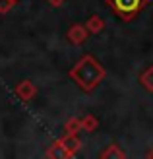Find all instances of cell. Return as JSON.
Returning <instances> with one entry per match:
<instances>
[{"label":"cell","instance_id":"cell-5","mask_svg":"<svg viewBox=\"0 0 153 159\" xmlns=\"http://www.w3.org/2000/svg\"><path fill=\"white\" fill-rule=\"evenodd\" d=\"M16 93L20 95V99L23 101H29V99H33L35 97V93H37V87L31 84V82H21L18 87H16Z\"/></svg>","mask_w":153,"mask_h":159},{"label":"cell","instance_id":"cell-11","mask_svg":"<svg viewBox=\"0 0 153 159\" xmlns=\"http://www.w3.org/2000/svg\"><path fill=\"white\" fill-rule=\"evenodd\" d=\"M64 130H66V134H78L79 130H82V118H70V120L64 124Z\"/></svg>","mask_w":153,"mask_h":159},{"label":"cell","instance_id":"cell-13","mask_svg":"<svg viewBox=\"0 0 153 159\" xmlns=\"http://www.w3.org/2000/svg\"><path fill=\"white\" fill-rule=\"evenodd\" d=\"M47 2H49L51 6H54V8H58V6H62L64 2H66V0H47Z\"/></svg>","mask_w":153,"mask_h":159},{"label":"cell","instance_id":"cell-8","mask_svg":"<svg viewBox=\"0 0 153 159\" xmlns=\"http://www.w3.org/2000/svg\"><path fill=\"white\" fill-rule=\"evenodd\" d=\"M140 84L143 85V89H146V91L153 93V64L147 66V68L140 74Z\"/></svg>","mask_w":153,"mask_h":159},{"label":"cell","instance_id":"cell-4","mask_svg":"<svg viewBox=\"0 0 153 159\" xmlns=\"http://www.w3.org/2000/svg\"><path fill=\"white\" fill-rule=\"evenodd\" d=\"M60 144L66 148V152L70 153V157H74L78 153V149L82 148V140L78 138V134H66L64 138H60Z\"/></svg>","mask_w":153,"mask_h":159},{"label":"cell","instance_id":"cell-6","mask_svg":"<svg viewBox=\"0 0 153 159\" xmlns=\"http://www.w3.org/2000/svg\"><path fill=\"white\" fill-rule=\"evenodd\" d=\"M101 157H103V159H126V152H124V149L120 148L118 144H115V142H112V144L107 146V149H105V152H101Z\"/></svg>","mask_w":153,"mask_h":159},{"label":"cell","instance_id":"cell-7","mask_svg":"<svg viewBox=\"0 0 153 159\" xmlns=\"http://www.w3.org/2000/svg\"><path fill=\"white\" fill-rule=\"evenodd\" d=\"M85 27H87V31H89V33H93V35H99L101 31L105 29V20L101 18V16L93 14L91 18L85 21Z\"/></svg>","mask_w":153,"mask_h":159},{"label":"cell","instance_id":"cell-9","mask_svg":"<svg viewBox=\"0 0 153 159\" xmlns=\"http://www.w3.org/2000/svg\"><path fill=\"white\" fill-rule=\"evenodd\" d=\"M99 128V118L95 115H85L82 118V130L83 132H95Z\"/></svg>","mask_w":153,"mask_h":159},{"label":"cell","instance_id":"cell-14","mask_svg":"<svg viewBox=\"0 0 153 159\" xmlns=\"http://www.w3.org/2000/svg\"><path fill=\"white\" fill-rule=\"evenodd\" d=\"M147 157H151V159H153V149H149V152H147Z\"/></svg>","mask_w":153,"mask_h":159},{"label":"cell","instance_id":"cell-2","mask_svg":"<svg viewBox=\"0 0 153 159\" xmlns=\"http://www.w3.org/2000/svg\"><path fill=\"white\" fill-rule=\"evenodd\" d=\"M107 2L110 4L112 12L122 21H132L146 8V4L149 0H107Z\"/></svg>","mask_w":153,"mask_h":159},{"label":"cell","instance_id":"cell-12","mask_svg":"<svg viewBox=\"0 0 153 159\" xmlns=\"http://www.w3.org/2000/svg\"><path fill=\"white\" fill-rule=\"evenodd\" d=\"M14 6V0H0V12H8Z\"/></svg>","mask_w":153,"mask_h":159},{"label":"cell","instance_id":"cell-10","mask_svg":"<svg viewBox=\"0 0 153 159\" xmlns=\"http://www.w3.org/2000/svg\"><path fill=\"white\" fill-rule=\"evenodd\" d=\"M47 155H49V157H70V153L66 152V148L60 144V140L54 142V144L51 146V149L47 152Z\"/></svg>","mask_w":153,"mask_h":159},{"label":"cell","instance_id":"cell-3","mask_svg":"<svg viewBox=\"0 0 153 159\" xmlns=\"http://www.w3.org/2000/svg\"><path fill=\"white\" fill-rule=\"evenodd\" d=\"M87 37H89V31H87L85 25L76 23V25H72L68 29V39H70V43H74V45H83L87 41Z\"/></svg>","mask_w":153,"mask_h":159},{"label":"cell","instance_id":"cell-1","mask_svg":"<svg viewBox=\"0 0 153 159\" xmlns=\"http://www.w3.org/2000/svg\"><path fill=\"white\" fill-rule=\"evenodd\" d=\"M105 76H107V70H105L99 60L91 57V54H83L82 58L78 60V64L70 70V78L82 87L83 91H93L97 87Z\"/></svg>","mask_w":153,"mask_h":159}]
</instances>
